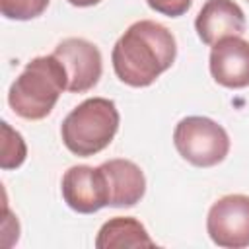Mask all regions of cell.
<instances>
[{
	"label": "cell",
	"mask_w": 249,
	"mask_h": 249,
	"mask_svg": "<svg viewBox=\"0 0 249 249\" xmlns=\"http://www.w3.org/2000/svg\"><path fill=\"white\" fill-rule=\"evenodd\" d=\"M247 2H249V0H247Z\"/></svg>",
	"instance_id": "2e32d148"
},
{
	"label": "cell",
	"mask_w": 249,
	"mask_h": 249,
	"mask_svg": "<svg viewBox=\"0 0 249 249\" xmlns=\"http://www.w3.org/2000/svg\"><path fill=\"white\" fill-rule=\"evenodd\" d=\"M49 6V0H0V12L8 19H33L41 16Z\"/></svg>",
	"instance_id": "4fadbf2b"
},
{
	"label": "cell",
	"mask_w": 249,
	"mask_h": 249,
	"mask_svg": "<svg viewBox=\"0 0 249 249\" xmlns=\"http://www.w3.org/2000/svg\"><path fill=\"white\" fill-rule=\"evenodd\" d=\"M212 78L230 89L249 86V41L239 35L224 37L212 45L210 51Z\"/></svg>",
	"instance_id": "ba28073f"
},
{
	"label": "cell",
	"mask_w": 249,
	"mask_h": 249,
	"mask_svg": "<svg viewBox=\"0 0 249 249\" xmlns=\"http://www.w3.org/2000/svg\"><path fill=\"white\" fill-rule=\"evenodd\" d=\"M101 171L107 181L109 206H134L146 193V177L142 169L130 160H109L103 161Z\"/></svg>",
	"instance_id": "30bf717a"
},
{
	"label": "cell",
	"mask_w": 249,
	"mask_h": 249,
	"mask_svg": "<svg viewBox=\"0 0 249 249\" xmlns=\"http://www.w3.org/2000/svg\"><path fill=\"white\" fill-rule=\"evenodd\" d=\"M60 189L64 202L80 214H93L109 206V191L101 167L72 165L62 175Z\"/></svg>",
	"instance_id": "52a82bcc"
},
{
	"label": "cell",
	"mask_w": 249,
	"mask_h": 249,
	"mask_svg": "<svg viewBox=\"0 0 249 249\" xmlns=\"http://www.w3.org/2000/svg\"><path fill=\"white\" fill-rule=\"evenodd\" d=\"M27 156V146L18 130H14L6 121H2V169H16L23 163Z\"/></svg>",
	"instance_id": "7c38bea8"
},
{
	"label": "cell",
	"mask_w": 249,
	"mask_h": 249,
	"mask_svg": "<svg viewBox=\"0 0 249 249\" xmlns=\"http://www.w3.org/2000/svg\"><path fill=\"white\" fill-rule=\"evenodd\" d=\"M173 144L183 160L196 167H212L226 160L230 136L222 124L208 117H185L177 123Z\"/></svg>",
	"instance_id": "277c9868"
},
{
	"label": "cell",
	"mask_w": 249,
	"mask_h": 249,
	"mask_svg": "<svg viewBox=\"0 0 249 249\" xmlns=\"http://www.w3.org/2000/svg\"><path fill=\"white\" fill-rule=\"evenodd\" d=\"M195 29L204 45L245 31V14L233 0H206L195 19Z\"/></svg>",
	"instance_id": "9c48e42d"
},
{
	"label": "cell",
	"mask_w": 249,
	"mask_h": 249,
	"mask_svg": "<svg viewBox=\"0 0 249 249\" xmlns=\"http://www.w3.org/2000/svg\"><path fill=\"white\" fill-rule=\"evenodd\" d=\"M72 6H78V8H88V6H95L99 4L101 0H68Z\"/></svg>",
	"instance_id": "9a60e30c"
},
{
	"label": "cell",
	"mask_w": 249,
	"mask_h": 249,
	"mask_svg": "<svg viewBox=\"0 0 249 249\" xmlns=\"http://www.w3.org/2000/svg\"><path fill=\"white\" fill-rule=\"evenodd\" d=\"M156 241L148 235L146 228L130 216H115L107 220L95 237L97 249H117V247H154Z\"/></svg>",
	"instance_id": "8fae6325"
},
{
	"label": "cell",
	"mask_w": 249,
	"mask_h": 249,
	"mask_svg": "<svg viewBox=\"0 0 249 249\" xmlns=\"http://www.w3.org/2000/svg\"><path fill=\"white\" fill-rule=\"evenodd\" d=\"M148 6L163 16L169 18H179L183 14H187V10L191 8L193 0H146Z\"/></svg>",
	"instance_id": "5bb4252c"
},
{
	"label": "cell",
	"mask_w": 249,
	"mask_h": 249,
	"mask_svg": "<svg viewBox=\"0 0 249 249\" xmlns=\"http://www.w3.org/2000/svg\"><path fill=\"white\" fill-rule=\"evenodd\" d=\"M177 56L173 33L152 19L134 21L115 43L111 60L117 78L132 88H146L160 78Z\"/></svg>",
	"instance_id": "6da1fadb"
},
{
	"label": "cell",
	"mask_w": 249,
	"mask_h": 249,
	"mask_svg": "<svg viewBox=\"0 0 249 249\" xmlns=\"http://www.w3.org/2000/svg\"><path fill=\"white\" fill-rule=\"evenodd\" d=\"M66 88L68 74L64 64L54 54L35 56L10 86L8 103L21 119L39 121L53 111Z\"/></svg>",
	"instance_id": "7a4b0ae2"
},
{
	"label": "cell",
	"mask_w": 249,
	"mask_h": 249,
	"mask_svg": "<svg viewBox=\"0 0 249 249\" xmlns=\"http://www.w3.org/2000/svg\"><path fill=\"white\" fill-rule=\"evenodd\" d=\"M119 109L113 99L89 97L74 107L60 126L64 146L82 158L105 150L119 130Z\"/></svg>",
	"instance_id": "3957f363"
},
{
	"label": "cell",
	"mask_w": 249,
	"mask_h": 249,
	"mask_svg": "<svg viewBox=\"0 0 249 249\" xmlns=\"http://www.w3.org/2000/svg\"><path fill=\"white\" fill-rule=\"evenodd\" d=\"M206 231L218 247L241 249L249 245V196L226 195L206 216Z\"/></svg>",
	"instance_id": "5b68a950"
},
{
	"label": "cell",
	"mask_w": 249,
	"mask_h": 249,
	"mask_svg": "<svg viewBox=\"0 0 249 249\" xmlns=\"http://www.w3.org/2000/svg\"><path fill=\"white\" fill-rule=\"evenodd\" d=\"M66 68L68 74V91L72 93H84L88 89H91L99 78H101V70H103V60H101V53L99 49L82 37H68L62 39L54 53H53Z\"/></svg>",
	"instance_id": "8992f818"
}]
</instances>
